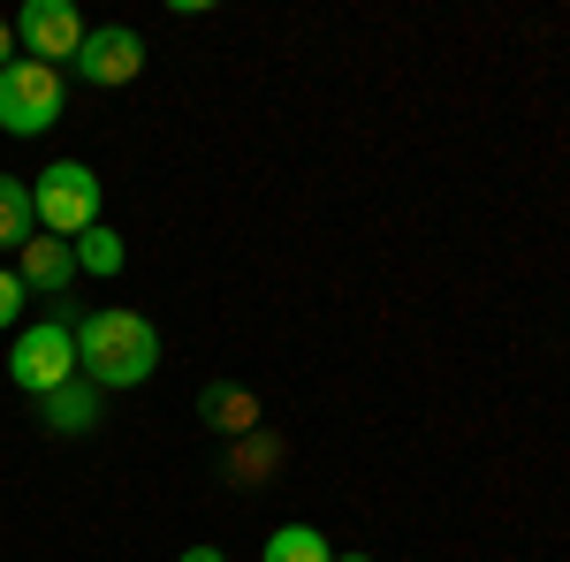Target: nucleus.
I'll list each match as a JSON object with an SVG mask.
<instances>
[{"mask_svg": "<svg viewBox=\"0 0 570 562\" xmlns=\"http://www.w3.org/2000/svg\"><path fill=\"white\" fill-rule=\"evenodd\" d=\"M77 373H85L91 388H145L153 381V365H160V335H153V319H137V312H85L77 327Z\"/></svg>", "mask_w": 570, "mask_h": 562, "instance_id": "f257e3e1", "label": "nucleus"}, {"mask_svg": "<svg viewBox=\"0 0 570 562\" xmlns=\"http://www.w3.org/2000/svg\"><path fill=\"white\" fill-rule=\"evenodd\" d=\"M31 214H39L46 236L77 244L91 220H99V175H91L85 160H53V168L31 183Z\"/></svg>", "mask_w": 570, "mask_h": 562, "instance_id": "f03ea898", "label": "nucleus"}, {"mask_svg": "<svg viewBox=\"0 0 570 562\" xmlns=\"http://www.w3.org/2000/svg\"><path fill=\"white\" fill-rule=\"evenodd\" d=\"M8 381L31 395H53V388H69L77 381V335L61 327V319H39V327H23L16 335V349H8Z\"/></svg>", "mask_w": 570, "mask_h": 562, "instance_id": "7ed1b4c3", "label": "nucleus"}, {"mask_svg": "<svg viewBox=\"0 0 570 562\" xmlns=\"http://www.w3.org/2000/svg\"><path fill=\"white\" fill-rule=\"evenodd\" d=\"M46 122H61V69H46V61H8V69H0V130L39 137Z\"/></svg>", "mask_w": 570, "mask_h": 562, "instance_id": "20e7f679", "label": "nucleus"}, {"mask_svg": "<svg viewBox=\"0 0 570 562\" xmlns=\"http://www.w3.org/2000/svg\"><path fill=\"white\" fill-rule=\"evenodd\" d=\"M16 46H31V61H77V46H85V16L69 8V0H31L23 16H16Z\"/></svg>", "mask_w": 570, "mask_h": 562, "instance_id": "39448f33", "label": "nucleus"}, {"mask_svg": "<svg viewBox=\"0 0 570 562\" xmlns=\"http://www.w3.org/2000/svg\"><path fill=\"white\" fill-rule=\"evenodd\" d=\"M16 282H23V297L61 304V297H69V282H77V244H61V236H31V244L16 252Z\"/></svg>", "mask_w": 570, "mask_h": 562, "instance_id": "423d86ee", "label": "nucleus"}, {"mask_svg": "<svg viewBox=\"0 0 570 562\" xmlns=\"http://www.w3.org/2000/svg\"><path fill=\"white\" fill-rule=\"evenodd\" d=\"M137 69H145V39L137 31H85V46H77V77L85 85H130Z\"/></svg>", "mask_w": 570, "mask_h": 562, "instance_id": "0eeeda50", "label": "nucleus"}, {"mask_svg": "<svg viewBox=\"0 0 570 562\" xmlns=\"http://www.w3.org/2000/svg\"><path fill=\"white\" fill-rule=\"evenodd\" d=\"M198 418H206L220 441H244V433H259V395L236 388V381H206V388H198Z\"/></svg>", "mask_w": 570, "mask_h": 562, "instance_id": "6e6552de", "label": "nucleus"}, {"mask_svg": "<svg viewBox=\"0 0 570 562\" xmlns=\"http://www.w3.org/2000/svg\"><path fill=\"white\" fill-rule=\"evenodd\" d=\"M39 426L53 433V441H77V433H91V426H99V388H91L85 373H77L69 388L39 395Z\"/></svg>", "mask_w": 570, "mask_h": 562, "instance_id": "1a4fd4ad", "label": "nucleus"}, {"mask_svg": "<svg viewBox=\"0 0 570 562\" xmlns=\"http://www.w3.org/2000/svg\"><path fill=\"white\" fill-rule=\"evenodd\" d=\"M31 228H39V214H31V183L0 175V244H8V252H23V244H31Z\"/></svg>", "mask_w": 570, "mask_h": 562, "instance_id": "9d476101", "label": "nucleus"}, {"mask_svg": "<svg viewBox=\"0 0 570 562\" xmlns=\"http://www.w3.org/2000/svg\"><path fill=\"white\" fill-rule=\"evenodd\" d=\"M259 562H335V548H327L312 524H282V532L259 548Z\"/></svg>", "mask_w": 570, "mask_h": 562, "instance_id": "9b49d317", "label": "nucleus"}, {"mask_svg": "<svg viewBox=\"0 0 570 562\" xmlns=\"http://www.w3.org/2000/svg\"><path fill=\"white\" fill-rule=\"evenodd\" d=\"M77 274H122V236L107 220H91L85 236H77Z\"/></svg>", "mask_w": 570, "mask_h": 562, "instance_id": "f8f14e48", "label": "nucleus"}, {"mask_svg": "<svg viewBox=\"0 0 570 562\" xmlns=\"http://www.w3.org/2000/svg\"><path fill=\"white\" fill-rule=\"evenodd\" d=\"M274 464H282V441H266V433H244L236 456H228V472H236V479H259V472H274Z\"/></svg>", "mask_w": 570, "mask_h": 562, "instance_id": "ddd939ff", "label": "nucleus"}, {"mask_svg": "<svg viewBox=\"0 0 570 562\" xmlns=\"http://www.w3.org/2000/svg\"><path fill=\"white\" fill-rule=\"evenodd\" d=\"M23 319V282H16V266H0V327H16Z\"/></svg>", "mask_w": 570, "mask_h": 562, "instance_id": "4468645a", "label": "nucleus"}, {"mask_svg": "<svg viewBox=\"0 0 570 562\" xmlns=\"http://www.w3.org/2000/svg\"><path fill=\"white\" fill-rule=\"evenodd\" d=\"M183 562H228L220 548H183Z\"/></svg>", "mask_w": 570, "mask_h": 562, "instance_id": "2eb2a0df", "label": "nucleus"}, {"mask_svg": "<svg viewBox=\"0 0 570 562\" xmlns=\"http://www.w3.org/2000/svg\"><path fill=\"white\" fill-rule=\"evenodd\" d=\"M8 53H16V23H0V69H8Z\"/></svg>", "mask_w": 570, "mask_h": 562, "instance_id": "dca6fc26", "label": "nucleus"}, {"mask_svg": "<svg viewBox=\"0 0 570 562\" xmlns=\"http://www.w3.org/2000/svg\"><path fill=\"white\" fill-rule=\"evenodd\" d=\"M335 562H365V555H335Z\"/></svg>", "mask_w": 570, "mask_h": 562, "instance_id": "f3484780", "label": "nucleus"}]
</instances>
